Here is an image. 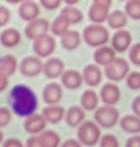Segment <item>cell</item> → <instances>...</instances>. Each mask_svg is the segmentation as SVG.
<instances>
[{
    "label": "cell",
    "mask_w": 140,
    "mask_h": 147,
    "mask_svg": "<svg viewBox=\"0 0 140 147\" xmlns=\"http://www.w3.org/2000/svg\"><path fill=\"white\" fill-rule=\"evenodd\" d=\"M81 105L84 110L93 111L98 107L99 104V97L95 90L87 89L82 93L81 97Z\"/></svg>",
    "instance_id": "obj_21"
},
{
    "label": "cell",
    "mask_w": 140,
    "mask_h": 147,
    "mask_svg": "<svg viewBox=\"0 0 140 147\" xmlns=\"http://www.w3.org/2000/svg\"><path fill=\"white\" fill-rule=\"evenodd\" d=\"M25 144H26V146L28 147H40L38 135H33L31 137H30L27 140Z\"/></svg>",
    "instance_id": "obj_40"
},
{
    "label": "cell",
    "mask_w": 140,
    "mask_h": 147,
    "mask_svg": "<svg viewBox=\"0 0 140 147\" xmlns=\"http://www.w3.org/2000/svg\"><path fill=\"white\" fill-rule=\"evenodd\" d=\"M132 110L138 117L140 118V95H138L132 102Z\"/></svg>",
    "instance_id": "obj_39"
},
{
    "label": "cell",
    "mask_w": 140,
    "mask_h": 147,
    "mask_svg": "<svg viewBox=\"0 0 140 147\" xmlns=\"http://www.w3.org/2000/svg\"><path fill=\"white\" fill-rule=\"evenodd\" d=\"M38 139L40 147H56L61 141L58 134L52 130L42 131L38 135Z\"/></svg>",
    "instance_id": "obj_26"
},
{
    "label": "cell",
    "mask_w": 140,
    "mask_h": 147,
    "mask_svg": "<svg viewBox=\"0 0 140 147\" xmlns=\"http://www.w3.org/2000/svg\"><path fill=\"white\" fill-rule=\"evenodd\" d=\"M62 84L69 90H76L82 86L83 79L82 74L76 70H66L61 74Z\"/></svg>",
    "instance_id": "obj_14"
},
{
    "label": "cell",
    "mask_w": 140,
    "mask_h": 147,
    "mask_svg": "<svg viewBox=\"0 0 140 147\" xmlns=\"http://www.w3.org/2000/svg\"><path fill=\"white\" fill-rule=\"evenodd\" d=\"M110 8L100 5L98 4H92L88 11V17L95 23H102L106 20Z\"/></svg>",
    "instance_id": "obj_24"
},
{
    "label": "cell",
    "mask_w": 140,
    "mask_h": 147,
    "mask_svg": "<svg viewBox=\"0 0 140 147\" xmlns=\"http://www.w3.org/2000/svg\"><path fill=\"white\" fill-rule=\"evenodd\" d=\"M122 130L130 134L140 133V118L137 116L126 115L120 121Z\"/></svg>",
    "instance_id": "obj_23"
},
{
    "label": "cell",
    "mask_w": 140,
    "mask_h": 147,
    "mask_svg": "<svg viewBox=\"0 0 140 147\" xmlns=\"http://www.w3.org/2000/svg\"><path fill=\"white\" fill-rule=\"evenodd\" d=\"M64 1L66 3L67 5L69 6H72L76 4V3H78L79 1V0H64Z\"/></svg>",
    "instance_id": "obj_44"
},
{
    "label": "cell",
    "mask_w": 140,
    "mask_h": 147,
    "mask_svg": "<svg viewBox=\"0 0 140 147\" xmlns=\"http://www.w3.org/2000/svg\"><path fill=\"white\" fill-rule=\"evenodd\" d=\"M70 25L80 23L83 18V15L79 9L72 6H67L61 10L60 14Z\"/></svg>",
    "instance_id": "obj_27"
},
{
    "label": "cell",
    "mask_w": 140,
    "mask_h": 147,
    "mask_svg": "<svg viewBox=\"0 0 140 147\" xmlns=\"http://www.w3.org/2000/svg\"><path fill=\"white\" fill-rule=\"evenodd\" d=\"M130 71L128 62L123 58L116 57L109 65L105 66V74L112 81H120L125 79Z\"/></svg>",
    "instance_id": "obj_5"
},
{
    "label": "cell",
    "mask_w": 140,
    "mask_h": 147,
    "mask_svg": "<svg viewBox=\"0 0 140 147\" xmlns=\"http://www.w3.org/2000/svg\"><path fill=\"white\" fill-rule=\"evenodd\" d=\"M120 113L118 110L113 105H108L97 109L94 114L97 124L106 129L114 127L118 121Z\"/></svg>",
    "instance_id": "obj_4"
},
{
    "label": "cell",
    "mask_w": 140,
    "mask_h": 147,
    "mask_svg": "<svg viewBox=\"0 0 140 147\" xmlns=\"http://www.w3.org/2000/svg\"><path fill=\"white\" fill-rule=\"evenodd\" d=\"M82 144L79 140H76L75 139H69L67 140L62 144L61 146L63 147H80Z\"/></svg>",
    "instance_id": "obj_41"
},
{
    "label": "cell",
    "mask_w": 140,
    "mask_h": 147,
    "mask_svg": "<svg viewBox=\"0 0 140 147\" xmlns=\"http://www.w3.org/2000/svg\"><path fill=\"white\" fill-rule=\"evenodd\" d=\"M11 121V112L6 107H0V127H4Z\"/></svg>",
    "instance_id": "obj_34"
},
{
    "label": "cell",
    "mask_w": 140,
    "mask_h": 147,
    "mask_svg": "<svg viewBox=\"0 0 140 147\" xmlns=\"http://www.w3.org/2000/svg\"><path fill=\"white\" fill-rule=\"evenodd\" d=\"M55 46L56 41L55 39L47 34L34 40L33 50L37 56L46 57L50 56L54 52Z\"/></svg>",
    "instance_id": "obj_6"
},
{
    "label": "cell",
    "mask_w": 140,
    "mask_h": 147,
    "mask_svg": "<svg viewBox=\"0 0 140 147\" xmlns=\"http://www.w3.org/2000/svg\"><path fill=\"white\" fill-rule=\"evenodd\" d=\"M132 36L125 30H119L114 33L111 39L112 49L116 52L123 53L131 45Z\"/></svg>",
    "instance_id": "obj_12"
},
{
    "label": "cell",
    "mask_w": 140,
    "mask_h": 147,
    "mask_svg": "<svg viewBox=\"0 0 140 147\" xmlns=\"http://www.w3.org/2000/svg\"><path fill=\"white\" fill-rule=\"evenodd\" d=\"M120 1H123V0H120Z\"/></svg>",
    "instance_id": "obj_47"
},
{
    "label": "cell",
    "mask_w": 140,
    "mask_h": 147,
    "mask_svg": "<svg viewBox=\"0 0 140 147\" xmlns=\"http://www.w3.org/2000/svg\"><path fill=\"white\" fill-rule=\"evenodd\" d=\"M60 43L63 49L66 50H75L81 44V34L75 30H68L61 36Z\"/></svg>",
    "instance_id": "obj_20"
},
{
    "label": "cell",
    "mask_w": 140,
    "mask_h": 147,
    "mask_svg": "<svg viewBox=\"0 0 140 147\" xmlns=\"http://www.w3.org/2000/svg\"><path fill=\"white\" fill-rule=\"evenodd\" d=\"M50 25L44 18H36L28 23L25 28V34L30 40H34L47 34Z\"/></svg>",
    "instance_id": "obj_7"
},
{
    "label": "cell",
    "mask_w": 140,
    "mask_h": 147,
    "mask_svg": "<svg viewBox=\"0 0 140 147\" xmlns=\"http://www.w3.org/2000/svg\"><path fill=\"white\" fill-rule=\"evenodd\" d=\"M20 41L21 35L15 29H6L0 34V42L5 47L12 48L16 46Z\"/></svg>",
    "instance_id": "obj_22"
},
{
    "label": "cell",
    "mask_w": 140,
    "mask_h": 147,
    "mask_svg": "<svg viewBox=\"0 0 140 147\" xmlns=\"http://www.w3.org/2000/svg\"><path fill=\"white\" fill-rule=\"evenodd\" d=\"M93 3L110 8L111 3H112V0H93Z\"/></svg>",
    "instance_id": "obj_43"
},
{
    "label": "cell",
    "mask_w": 140,
    "mask_h": 147,
    "mask_svg": "<svg viewBox=\"0 0 140 147\" xmlns=\"http://www.w3.org/2000/svg\"><path fill=\"white\" fill-rule=\"evenodd\" d=\"M116 58V51L106 46H100L93 54L94 61L102 66H106Z\"/></svg>",
    "instance_id": "obj_19"
},
{
    "label": "cell",
    "mask_w": 140,
    "mask_h": 147,
    "mask_svg": "<svg viewBox=\"0 0 140 147\" xmlns=\"http://www.w3.org/2000/svg\"><path fill=\"white\" fill-rule=\"evenodd\" d=\"M40 13V9L36 3L32 0H25L18 8L19 16L25 21L30 22L37 18Z\"/></svg>",
    "instance_id": "obj_15"
},
{
    "label": "cell",
    "mask_w": 140,
    "mask_h": 147,
    "mask_svg": "<svg viewBox=\"0 0 140 147\" xmlns=\"http://www.w3.org/2000/svg\"><path fill=\"white\" fill-rule=\"evenodd\" d=\"M70 24L62 16L59 15L52 21L50 29L52 34L56 36H61L69 30Z\"/></svg>",
    "instance_id": "obj_29"
},
{
    "label": "cell",
    "mask_w": 140,
    "mask_h": 147,
    "mask_svg": "<svg viewBox=\"0 0 140 147\" xmlns=\"http://www.w3.org/2000/svg\"><path fill=\"white\" fill-rule=\"evenodd\" d=\"M17 67L16 59L13 55H7L0 59V74L9 76L13 74Z\"/></svg>",
    "instance_id": "obj_28"
},
{
    "label": "cell",
    "mask_w": 140,
    "mask_h": 147,
    "mask_svg": "<svg viewBox=\"0 0 140 147\" xmlns=\"http://www.w3.org/2000/svg\"><path fill=\"white\" fill-rule=\"evenodd\" d=\"M3 141H4V133H3V132L0 129V144H2Z\"/></svg>",
    "instance_id": "obj_46"
},
{
    "label": "cell",
    "mask_w": 140,
    "mask_h": 147,
    "mask_svg": "<svg viewBox=\"0 0 140 147\" xmlns=\"http://www.w3.org/2000/svg\"><path fill=\"white\" fill-rule=\"evenodd\" d=\"M130 60L136 66H140V43H137L132 46L129 52Z\"/></svg>",
    "instance_id": "obj_33"
},
{
    "label": "cell",
    "mask_w": 140,
    "mask_h": 147,
    "mask_svg": "<svg viewBox=\"0 0 140 147\" xmlns=\"http://www.w3.org/2000/svg\"><path fill=\"white\" fill-rule=\"evenodd\" d=\"M100 140V146L102 147L119 146V142L117 137L112 134H105Z\"/></svg>",
    "instance_id": "obj_32"
},
{
    "label": "cell",
    "mask_w": 140,
    "mask_h": 147,
    "mask_svg": "<svg viewBox=\"0 0 140 147\" xmlns=\"http://www.w3.org/2000/svg\"><path fill=\"white\" fill-rule=\"evenodd\" d=\"M85 116V111L81 107L71 106L65 113V120L69 127H76L81 123Z\"/></svg>",
    "instance_id": "obj_18"
},
{
    "label": "cell",
    "mask_w": 140,
    "mask_h": 147,
    "mask_svg": "<svg viewBox=\"0 0 140 147\" xmlns=\"http://www.w3.org/2000/svg\"><path fill=\"white\" fill-rule=\"evenodd\" d=\"M126 15L133 20H140V0H128L125 3Z\"/></svg>",
    "instance_id": "obj_30"
},
{
    "label": "cell",
    "mask_w": 140,
    "mask_h": 147,
    "mask_svg": "<svg viewBox=\"0 0 140 147\" xmlns=\"http://www.w3.org/2000/svg\"><path fill=\"white\" fill-rule=\"evenodd\" d=\"M83 38L88 46L100 47L109 41V33L104 26L95 23L85 27L83 32Z\"/></svg>",
    "instance_id": "obj_2"
},
{
    "label": "cell",
    "mask_w": 140,
    "mask_h": 147,
    "mask_svg": "<svg viewBox=\"0 0 140 147\" xmlns=\"http://www.w3.org/2000/svg\"><path fill=\"white\" fill-rule=\"evenodd\" d=\"M127 86L133 90H137L140 89V72L133 71L130 73L126 80Z\"/></svg>",
    "instance_id": "obj_31"
},
{
    "label": "cell",
    "mask_w": 140,
    "mask_h": 147,
    "mask_svg": "<svg viewBox=\"0 0 140 147\" xmlns=\"http://www.w3.org/2000/svg\"><path fill=\"white\" fill-rule=\"evenodd\" d=\"M65 109L57 105H48L42 109L41 114L49 123L58 124L65 116Z\"/></svg>",
    "instance_id": "obj_17"
},
{
    "label": "cell",
    "mask_w": 140,
    "mask_h": 147,
    "mask_svg": "<svg viewBox=\"0 0 140 147\" xmlns=\"http://www.w3.org/2000/svg\"><path fill=\"white\" fill-rule=\"evenodd\" d=\"M2 146L4 147H22L23 142L16 138H9L3 141Z\"/></svg>",
    "instance_id": "obj_37"
},
{
    "label": "cell",
    "mask_w": 140,
    "mask_h": 147,
    "mask_svg": "<svg viewBox=\"0 0 140 147\" xmlns=\"http://www.w3.org/2000/svg\"><path fill=\"white\" fill-rule=\"evenodd\" d=\"M100 97L105 105H114L117 104L121 97L119 87L113 83H106L102 88Z\"/></svg>",
    "instance_id": "obj_11"
},
{
    "label": "cell",
    "mask_w": 140,
    "mask_h": 147,
    "mask_svg": "<svg viewBox=\"0 0 140 147\" xmlns=\"http://www.w3.org/2000/svg\"><path fill=\"white\" fill-rule=\"evenodd\" d=\"M83 79L85 84L90 87H96L101 83L102 74L100 69L95 65H87L83 69Z\"/></svg>",
    "instance_id": "obj_16"
},
{
    "label": "cell",
    "mask_w": 140,
    "mask_h": 147,
    "mask_svg": "<svg viewBox=\"0 0 140 147\" xmlns=\"http://www.w3.org/2000/svg\"><path fill=\"white\" fill-rule=\"evenodd\" d=\"M24 1H25V0H6V1L11 3V4H18V3L23 2Z\"/></svg>",
    "instance_id": "obj_45"
},
{
    "label": "cell",
    "mask_w": 140,
    "mask_h": 147,
    "mask_svg": "<svg viewBox=\"0 0 140 147\" xmlns=\"http://www.w3.org/2000/svg\"><path fill=\"white\" fill-rule=\"evenodd\" d=\"M65 69V64L58 57L48 59L43 66V71L48 79H57L61 76Z\"/></svg>",
    "instance_id": "obj_13"
},
{
    "label": "cell",
    "mask_w": 140,
    "mask_h": 147,
    "mask_svg": "<svg viewBox=\"0 0 140 147\" xmlns=\"http://www.w3.org/2000/svg\"><path fill=\"white\" fill-rule=\"evenodd\" d=\"M10 11L5 6L0 5V27L4 26L10 19Z\"/></svg>",
    "instance_id": "obj_36"
},
{
    "label": "cell",
    "mask_w": 140,
    "mask_h": 147,
    "mask_svg": "<svg viewBox=\"0 0 140 147\" xmlns=\"http://www.w3.org/2000/svg\"><path fill=\"white\" fill-rule=\"evenodd\" d=\"M63 95V88L55 82L48 84L42 91L43 100L47 105H57L61 101Z\"/></svg>",
    "instance_id": "obj_10"
},
{
    "label": "cell",
    "mask_w": 140,
    "mask_h": 147,
    "mask_svg": "<svg viewBox=\"0 0 140 147\" xmlns=\"http://www.w3.org/2000/svg\"><path fill=\"white\" fill-rule=\"evenodd\" d=\"M78 140L82 145L93 146L96 145L101 138V130L98 124L88 121L79 125L77 130Z\"/></svg>",
    "instance_id": "obj_3"
},
{
    "label": "cell",
    "mask_w": 140,
    "mask_h": 147,
    "mask_svg": "<svg viewBox=\"0 0 140 147\" xmlns=\"http://www.w3.org/2000/svg\"><path fill=\"white\" fill-rule=\"evenodd\" d=\"M43 7L48 10L56 9L61 4L62 0H39Z\"/></svg>",
    "instance_id": "obj_35"
},
{
    "label": "cell",
    "mask_w": 140,
    "mask_h": 147,
    "mask_svg": "<svg viewBox=\"0 0 140 147\" xmlns=\"http://www.w3.org/2000/svg\"><path fill=\"white\" fill-rule=\"evenodd\" d=\"M8 84H9L8 76L0 74V92H3V91L6 90V88L8 86Z\"/></svg>",
    "instance_id": "obj_42"
},
{
    "label": "cell",
    "mask_w": 140,
    "mask_h": 147,
    "mask_svg": "<svg viewBox=\"0 0 140 147\" xmlns=\"http://www.w3.org/2000/svg\"><path fill=\"white\" fill-rule=\"evenodd\" d=\"M43 66L44 64L38 57L28 56L22 60L20 71L26 77H34L43 71Z\"/></svg>",
    "instance_id": "obj_8"
},
{
    "label": "cell",
    "mask_w": 140,
    "mask_h": 147,
    "mask_svg": "<svg viewBox=\"0 0 140 147\" xmlns=\"http://www.w3.org/2000/svg\"><path fill=\"white\" fill-rule=\"evenodd\" d=\"M127 147H140V135H134L127 140L125 143Z\"/></svg>",
    "instance_id": "obj_38"
},
{
    "label": "cell",
    "mask_w": 140,
    "mask_h": 147,
    "mask_svg": "<svg viewBox=\"0 0 140 147\" xmlns=\"http://www.w3.org/2000/svg\"><path fill=\"white\" fill-rule=\"evenodd\" d=\"M47 121L42 114L34 113L27 116L23 123V127L27 132L31 135H37L44 130Z\"/></svg>",
    "instance_id": "obj_9"
},
{
    "label": "cell",
    "mask_w": 140,
    "mask_h": 147,
    "mask_svg": "<svg viewBox=\"0 0 140 147\" xmlns=\"http://www.w3.org/2000/svg\"><path fill=\"white\" fill-rule=\"evenodd\" d=\"M10 105L15 114L26 118L35 113L38 107V99L30 88L18 84L11 90Z\"/></svg>",
    "instance_id": "obj_1"
},
{
    "label": "cell",
    "mask_w": 140,
    "mask_h": 147,
    "mask_svg": "<svg viewBox=\"0 0 140 147\" xmlns=\"http://www.w3.org/2000/svg\"><path fill=\"white\" fill-rule=\"evenodd\" d=\"M106 20L109 26L114 30L122 29L128 23L126 13L120 10H115L109 13Z\"/></svg>",
    "instance_id": "obj_25"
}]
</instances>
